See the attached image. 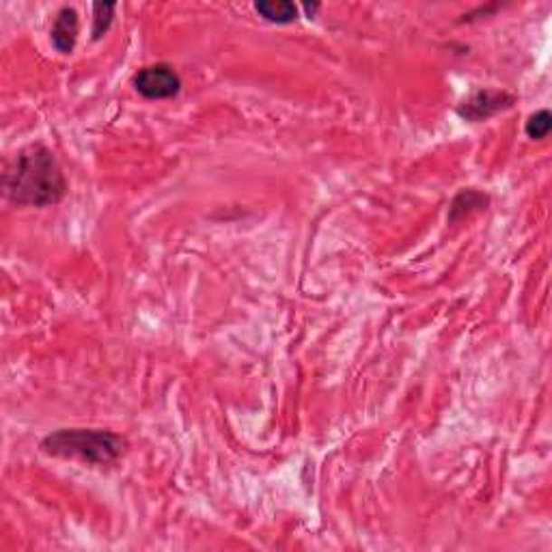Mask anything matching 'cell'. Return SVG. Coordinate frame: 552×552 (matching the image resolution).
Returning a JSON list of instances; mask_svg holds the SVG:
<instances>
[{"mask_svg": "<svg viewBox=\"0 0 552 552\" xmlns=\"http://www.w3.org/2000/svg\"><path fill=\"white\" fill-rule=\"evenodd\" d=\"M67 193V182L52 151L46 145L22 149L5 176V195L18 207L56 205Z\"/></svg>", "mask_w": 552, "mask_h": 552, "instance_id": "cell-1", "label": "cell"}, {"mask_svg": "<svg viewBox=\"0 0 552 552\" xmlns=\"http://www.w3.org/2000/svg\"><path fill=\"white\" fill-rule=\"evenodd\" d=\"M42 452L59 460H76L89 466H110L128 453L126 436L110 430L91 427H65L43 438Z\"/></svg>", "mask_w": 552, "mask_h": 552, "instance_id": "cell-2", "label": "cell"}, {"mask_svg": "<svg viewBox=\"0 0 552 552\" xmlns=\"http://www.w3.org/2000/svg\"><path fill=\"white\" fill-rule=\"evenodd\" d=\"M134 89L145 100H173L182 91L184 82L177 70L168 63L145 65L132 78Z\"/></svg>", "mask_w": 552, "mask_h": 552, "instance_id": "cell-3", "label": "cell"}, {"mask_svg": "<svg viewBox=\"0 0 552 552\" xmlns=\"http://www.w3.org/2000/svg\"><path fill=\"white\" fill-rule=\"evenodd\" d=\"M516 104V95L499 91V89H479L472 95H469L462 104L455 109V112L464 121L481 123L497 117L499 112L509 110Z\"/></svg>", "mask_w": 552, "mask_h": 552, "instance_id": "cell-4", "label": "cell"}, {"mask_svg": "<svg viewBox=\"0 0 552 552\" xmlns=\"http://www.w3.org/2000/svg\"><path fill=\"white\" fill-rule=\"evenodd\" d=\"M78 31H81V20L74 7H63L56 14L54 24L50 28V42L56 52L71 54L78 42Z\"/></svg>", "mask_w": 552, "mask_h": 552, "instance_id": "cell-5", "label": "cell"}, {"mask_svg": "<svg viewBox=\"0 0 552 552\" xmlns=\"http://www.w3.org/2000/svg\"><path fill=\"white\" fill-rule=\"evenodd\" d=\"M488 205H490V196L486 193H479V190H475V188H464L455 195L452 205H449L447 221L455 224V223L464 221V218H469L471 214H475L479 210H486Z\"/></svg>", "mask_w": 552, "mask_h": 552, "instance_id": "cell-6", "label": "cell"}, {"mask_svg": "<svg viewBox=\"0 0 552 552\" xmlns=\"http://www.w3.org/2000/svg\"><path fill=\"white\" fill-rule=\"evenodd\" d=\"M255 11L270 24H291L298 20V7L290 0H259Z\"/></svg>", "mask_w": 552, "mask_h": 552, "instance_id": "cell-7", "label": "cell"}, {"mask_svg": "<svg viewBox=\"0 0 552 552\" xmlns=\"http://www.w3.org/2000/svg\"><path fill=\"white\" fill-rule=\"evenodd\" d=\"M115 11L117 5L115 3H95L93 5V28H91V37L93 42H98L106 35V33L110 31L112 20H115Z\"/></svg>", "mask_w": 552, "mask_h": 552, "instance_id": "cell-8", "label": "cell"}, {"mask_svg": "<svg viewBox=\"0 0 552 552\" xmlns=\"http://www.w3.org/2000/svg\"><path fill=\"white\" fill-rule=\"evenodd\" d=\"M552 129V115L548 109H542L538 112H533L531 117H528L527 123H525V132L528 138L533 140H542L550 134Z\"/></svg>", "mask_w": 552, "mask_h": 552, "instance_id": "cell-9", "label": "cell"}, {"mask_svg": "<svg viewBox=\"0 0 552 552\" xmlns=\"http://www.w3.org/2000/svg\"><path fill=\"white\" fill-rule=\"evenodd\" d=\"M304 9H307V14L311 15V18H313V15H315V11L319 9V5H304Z\"/></svg>", "mask_w": 552, "mask_h": 552, "instance_id": "cell-10", "label": "cell"}]
</instances>
